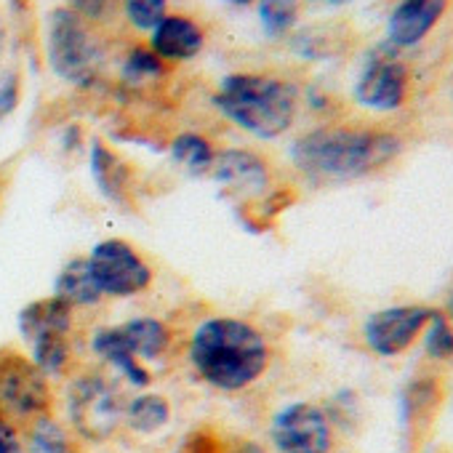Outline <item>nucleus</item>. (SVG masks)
<instances>
[{
    "label": "nucleus",
    "instance_id": "nucleus-1",
    "mask_svg": "<svg viewBox=\"0 0 453 453\" xmlns=\"http://www.w3.org/2000/svg\"><path fill=\"white\" fill-rule=\"evenodd\" d=\"M403 152L395 131L376 126H323L291 147L294 165L312 181H352L371 176Z\"/></svg>",
    "mask_w": 453,
    "mask_h": 453
},
{
    "label": "nucleus",
    "instance_id": "nucleus-2",
    "mask_svg": "<svg viewBox=\"0 0 453 453\" xmlns=\"http://www.w3.org/2000/svg\"><path fill=\"white\" fill-rule=\"evenodd\" d=\"M189 363L205 384L221 392H241L265 376L270 344L246 320L208 318L189 339Z\"/></svg>",
    "mask_w": 453,
    "mask_h": 453
},
{
    "label": "nucleus",
    "instance_id": "nucleus-3",
    "mask_svg": "<svg viewBox=\"0 0 453 453\" xmlns=\"http://www.w3.org/2000/svg\"><path fill=\"white\" fill-rule=\"evenodd\" d=\"M213 102L243 131L259 139H278L296 120L299 91L294 83L275 75L238 73L221 81Z\"/></svg>",
    "mask_w": 453,
    "mask_h": 453
},
{
    "label": "nucleus",
    "instance_id": "nucleus-4",
    "mask_svg": "<svg viewBox=\"0 0 453 453\" xmlns=\"http://www.w3.org/2000/svg\"><path fill=\"white\" fill-rule=\"evenodd\" d=\"M171 344V334L165 323L155 318H134L123 326L99 328L94 334V352L115 365L131 387H147L150 371L139 360H157Z\"/></svg>",
    "mask_w": 453,
    "mask_h": 453
},
{
    "label": "nucleus",
    "instance_id": "nucleus-5",
    "mask_svg": "<svg viewBox=\"0 0 453 453\" xmlns=\"http://www.w3.org/2000/svg\"><path fill=\"white\" fill-rule=\"evenodd\" d=\"M49 62L62 81L75 86H88L99 73V46L73 9H57L49 19Z\"/></svg>",
    "mask_w": 453,
    "mask_h": 453
},
{
    "label": "nucleus",
    "instance_id": "nucleus-6",
    "mask_svg": "<svg viewBox=\"0 0 453 453\" xmlns=\"http://www.w3.org/2000/svg\"><path fill=\"white\" fill-rule=\"evenodd\" d=\"M67 411L73 426L88 440H107L126 413L120 389L99 373H86L73 381Z\"/></svg>",
    "mask_w": 453,
    "mask_h": 453
},
{
    "label": "nucleus",
    "instance_id": "nucleus-7",
    "mask_svg": "<svg viewBox=\"0 0 453 453\" xmlns=\"http://www.w3.org/2000/svg\"><path fill=\"white\" fill-rule=\"evenodd\" d=\"M411 94H413L411 70L395 54V49L371 54L352 88L355 102L371 112H397L408 104Z\"/></svg>",
    "mask_w": 453,
    "mask_h": 453
},
{
    "label": "nucleus",
    "instance_id": "nucleus-8",
    "mask_svg": "<svg viewBox=\"0 0 453 453\" xmlns=\"http://www.w3.org/2000/svg\"><path fill=\"white\" fill-rule=\"evenodd\" d=\"M51 405L49 376L22 355L0 357V416L9 418H41Z\"/></svg>",
    "mask_w": 453,
    "mask_h": 453
},
{
    "label": "nucleus",
    "instance_id": "nucleus-9",
    "mask_svg": "<svg viewBox=\"0 0 453 453\" xmlns=\"http://www.w3.org/2000/svg\"><path fill=\"white\" fill-rule=\"evenodd\" d=\"M270 437L280 453H331L334 421L315 403H288L273 416Z\"/></svg>",
    "mask_w": 453,
    "mask_h": 453
},
{
    "label": "nucleus",
    "instance_id": "nucleus-10",
    "mask_svg": "<svg viewBox=\"0 0 453 453\" xmlns=\"http://www.w3.org/2000/svg\"><path fill=\"white\" fill-rule=\"evenodd\" d=\"M432 310L426 304H395L368 315L363 323L365 347L376 357H400L421 339Z\"/></svg>",
    "mask_w": 453,
    "mask_h": 453
},
{
    "label": "nucleus",
    "instance_id": "nucleus-11",
    "mask_svg": "<svg viewBox=\"0 0 453 453\" xmlns=\"http://www.w3.org/2000/svg\"><path fill=\"white\" fill-rule=\"evenodd\" d=\"M88 273L99 294L110 296H131L150 286L152 270L144 259L123 241H104L99 243L91 257L86 259Z\"/></svg>",
    "mask_w": 453,
    "mask_h": 453
},
{
    "label": "nucleus",
    "instance_id": "nucleus-12",
    "mask_svg": "<svg viewBox=\"0 0 453 453\" xmlns=\"http://www.w3.org/2000/svg\"><path fill=\"white\" fill-rule=\"evenodd\" d=\"M450 0H397L387 17V43L395 51L416 49L442 22Z\"/></svg>",
    "mask_w": 453,
    "mask_h": 453
},
{
    "label": "nucleus",
    "instance_id": "nucleus-13",
    "mask_svg": "<svg viewBox=\"0 0 453 453\" xmlns=\"http://www.w3.org/2000/svg\"><path fill=\"white\" fill-rule=\"evenodd\" d=\"M205 38L203 30L189 17H165L152 30V51L168 62H187L200 54Z\"/></svg>",
    "mask_w": 453,
    "mask_h": 453
},
{
    "label": "nucleus",
    "instance_id": "nucleus-14",
    "mask_svg": "<svg viewBox=\"0 0 453 453\" xmlns=\"http://www.w3.org/2000/svg\"><path fill=\"white\" fill-rule=\"evenodd\" d=\"M213 176L224 184H233L238 189H251V192H259L267 187V163L254 155V152H246V150H226L221 155L213 157V165H211Z\"/></svg>",
    "mask_w": 453,
    "mask_h": 453
},
{
    "label": "nucleus",
    "instance_id": "nucleus-15",
    "mask_svg": "<svg viewBox=\"0 0 453 453\" xmlns=\"http://www.w3.org/2000/svg\"><path fill=\"white\" fill-rule=\"evenodd\" d=\"M70 323H73V307L59 296L33 302L19 315V331L30 342L43 336H67Z\"/></svg>",
    "mask_w": 453,
    "mask_h": 453
},
{
    "label": "nucleus",
    "instance_id": "nucleus-16",
    "mask_svg": "<svg viewBox=\"0 0 453 453\" xmlns=\"http://www.w3.org/2000/svg\"><path fill=\"white\" fill-rule=\"evenodd\" d=\"M91 173L104 192V197L115 203H126L131 195V168L102 142H94L91 147Z\"/></svg>",
    "mask_w": 453,
    "mask_h": 453
},
{
    "label": "nucleus",
    "instance_id": "nucleus-17",
    "mask_svg": "<svg viewBox=\"0 0 453 453\" xmlns=\"http://www.w3.org/2000/svg\"><path fill=\"white\" fill-rule=\"evenodd\" d=\"M123 418L134 432L152 434V432H160L171 421V405L163 395H155V392L139 395L131 403H126Z\"/></svg>",
    "mask_w": 453,
    "mask_h": 453
},
{
    "label": "nucleus",
    "instance_id": "nucleus-18",
    "mask_svg": "<svg viewBox=\"0 0 453 453\" xmlns=\"http://www.w3.org/2000/svg\"><path fill=\"white\" fill-rule=\"evenodd\" d=\"M57 296L65 299L70 307L73 304H96L99 302V288L91 280L86 259H73L57 278Z\"/></svg>",
    "mask_w": 453,
    "mask_h": 453
},
{
    "label": "nucleus",
    "instance_id": "nucleus-19",
    "mask_svg": "<svg viewBox=\"0 0 453 453\" xmlns=\"http://www.w3.org/2000/svg\"><path fill=\"white\" fill-rule=\"evenodd\" d=\"M418 342L424 347V355L432 357L434 363L453 360V328H450L448 318L442 315V310H432V318L426 320Z\"/></svg>",
    "mask_w": 453,
    "mask_h": 453
},
{
    "label": "nucleus",
    "instance_id": "nucleus-20",
    "mask_svg": "<svg viewBox=\"0 0 453 453\" xmlns=\"http://www.w3.org/2000/svg\"><path fill=\"white\" fill-rule=\"evenodd\" d=\"M171 157L187 171L203 173V171H211L216 155H213V147L200 134H181L171 144Z\"/></svg>",
    "mask_w": 453,
    "mask_h": 453
},
{
    "label": "nucleus",
    "instance_id": "nucleus-21",
    "mask_svg": "<svg viewBox=\"0 0 453 453\" xmlns=\"http://www.w3.org/2000/svg\"><path fill=\"white\" fill-rule=\"evenodd\" d=\"M30 448H33V453H73L67 429L59 421H54L51 416L35 418L33 432H30Z\"/></svg>",
    "mask_w": 453,
    "mask_h": 453
},
{
    "label": "nucleus",
    "instance_id": "nucleus-22",
    "mask_svg": "<svg viewBox=\"0 0 453 453\" xmlns=\"http://www.w3.org/2000/svg\"><path fill=\"white\" fill-rule=\"evenodd\" d=\"M259 19L267 35H286L299 19V0H259Z\"/></svg>",
    "mask_w": 453,
    "mask_h": 453
},
{
    "label": "nucleus",
    "instance_id": "nucleus-23",
    "mask_svg": "<svg viewBox=\"0 0 453 453\" xmlns=\"http://www.w3.org/2000/svg\"><path fill=\"white\" fill-rule=\"evenodd\" d=\"M33 344V363L46 373V376H57L65 371L67 360H70V342L67 336H43L30 342Z\"/></svg>",
    "mask_w": 453,
    "mask_h": 453
},
{
    "label": "nucleus",
    "instance_id": "nucleus-24",
    "mask_svg": "<svg viewBox=\"0 0 453 453\" xmlns=\"http://www.w3.org/2000/svg\"><path fill=\"white\" fill-rule=\"evenodd\" d=\"M126 81L131 83H142V81H152V78H160L165 73L163 67V59L152 51V49H134L126 59Z\"/></svg>",
    "mask_w": 453,
    "mask_h": 453
},
{
    "label": "nucleus",
    "instance_id": "nucleus-25",
    "mask_svg": "<svg viewBox=\"0 0 453 453\" xmlns=\"http://www.w3.org/2000/svg\"><path fill=\"white\" fill-rule=\"evenodd\" d=\"M126 17L139 30H155L165 19V4L168 0H123Z\"/></svg>",
    "mask_w": 453,
    "mask_h": 453
},
{
    "label": "nucleus",
    "instance_id": "nucleus-26",
    "mask_svg": "<svg viewBox=\"0 0 453 453\" xmlns=\"http://www.w3.org/2000/svg\"><path fill=\"white\" fill-rule=\"evenodd\" d=\"M19 96H22V81H19V75L14 70L0 73V120L9 118L17 110Z\"/></svg>",
    "mask_w": 453,
    "mask_h": 453
},
{
    "label": "nucleus",
    "instance_id": "nucleus-27",
    "mask_svg": "<svg viewBox=\"0 0 453 453\" xmlns=\"http://www.w3.org/2000/svg\"><path fill=\"white\" fill-rule=\"evenodd\" d=\"M181 453H226V445L221 442V437L211 429H195L187 434Z\"/></svg>",
    "mask_w": 453,
    "mask_h": 453
},
{
    "label": "nucleus",
    "instance_id": "nucleus-28",
    "mask_svg": "<svg viewBox=\"0 0 453 453\" xmlns=\"http://www.w3.org/2000/svg\"><path fill=\"white\" fill-rule=\"evenodd\" d=\"M0 453H25V445H22L17 429L4 416H0Z\"/></svg>",
    "mask_w": 453,
    "mask_h": 453
},
{
    "label": "nucleus",
    "instance_id": "nucleus-29",
    "mask_svg": "<svg viewBox=\"0 0 453 453\" xmlns=\"http://www.w3.org/2000/svg\"><path fill=\"white\" fill-rule=\"evenodd\" d=\"M70 6H73V12L81 14L83 19H86V17H88V19H96V17H102V14L107 12L110 0H70Z\"/></svg>",
    "mask_w": 453,
    "mask_h": 453
},
{
    "label": "nucleus",
    "instance_id": "nucleus-30",
    "mask_svg": "<svg viewBox=\"0 0 453 453\" xmlns=\"http://www.w3.org/2000/svg\"><path fill=\"white\" fill-rule=\"evenodd\" d=\"M226 453H267L265 445L254 442V440H238L233 448H226Z\"/></svg>",
    "mask_w": 453,
    "mask_h": 453
},
{
    "label": "nucleus",
    "instance_id": "nucleus-31",
    "mask_svg": "<svg viewBox=\"0 0 453 453\" xmlns=\"http://www.w3.org/2000/svg\"><path fill=\"white\" fill-rule=\"evenodd\" d=\"M312 4H320V6H347V4H352V0H312Z\"/></svg>",
    "mask_w": 453,
    "mask_h": 453
},
{
    "label": "nucleus",
    "instance_id": "nucleus-32",
    "mask_svg": "<svg viewBox=\"0 0 453 453\" xmlns=\"http://www.w3.org/2000/svg\"><path fill=\"white\" fill-rule=\"evenodd\" d=\"M442 315L448 318V323H450V328H453V294L448 296V304H445V310H442Z\"/></svg>",
    "mask_w": 453,
    "mask_h": 453
},
{
    "label": "nucleus",
    "instance_id": "nucleus-33",
    "mask_svg": "<svg viewBox=\"0 0 453 453\" xmlns=\"http://www.w3.org/2000/svg\"><path fill=\"white\" fill-rule=\"evenodd\" d=\"M4 49H6V25L4 17H0V57H4Z\"/></svg>",
    "mask_w": 453,
    "mask_h": 453
},
{
    "label": "nucleus",
    "instance_id": "nucleus-34",
    "mask_svg": "<svg viewBox=\"0 0 453 453\" xmlns=\"http://www.w3.org/2000/svg\"><path fill=\"white\" fill-rule=\"evenodd\" d=\"M230 4H241L243 6V4H251V0H230Z\"/></svg>",
    "mask_w": 453,
    "mask_h": 453
}]
</instances>
